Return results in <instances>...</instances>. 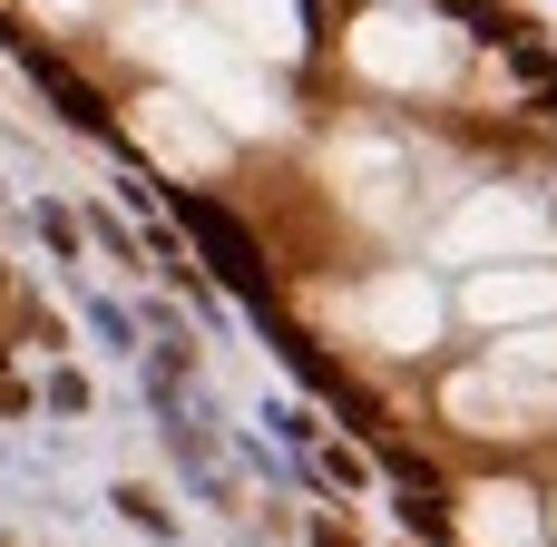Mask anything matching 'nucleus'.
I'll list each match as a JSON object with an SVG mask.
<instances>
[{"instance_id": "obj_1", "label": "nucleus", "mask_w": 557, "mask_h": 547, "mask_svg": "<svg viewBox=\"0 0 557 547\" xmlns=\"http://www.w3.org/2000/svg\"><path fill=\"white\" fill-rule=\"evenodd\" d=\"M450 421L480 431V440H539L557 421V382L499 352V372H460V382H450Z\"/></svg>"}, {"instance_id": "obj_2", "label": "nucleus", "mask_w": 557, "mask_h": 547, "mask_svg": "<svg viewBox=\"0 0 557 547\" xmlns=\"http://www.w3.org/2000/svg\"><path fill=\"white\" fill-rule=\"evenodd\" d=\"M352 69H362V78H392V88H441V78H450V39L382 10V20L352 29Z\"/></svg>"}, {"instance_id": "obj_3", "label": "nucleus", "mask_w": 557, "mask_h": 547, "mask_svg": "<svg viewBox=\"0 0 557 547\" xmlns=\"http://www.w3.org/2000/svg\"><path fill=\"white\" fill-rule=\"evenodd\" d=\"M548 235V206L529 196V186H480L460 215H450V254H509V245H539Z\"/></svg>"}, {"instance_id": "obj_4", "label": "nucleus", "mask_w": 557, "mask_h": 547, "mask_svg": "<svg viewBox=\"0 0 557 547\" xmlns=\"http://www.w3.org/2000/svg\"><path fill=\"white\" fill-rule=\"evenodd\" d=\"M362 333H372L382 352H431V333H441V294H431L421 274H382V284L362 294Z\"/></svg>"}, {"instance_id": "obj_5", "label": "nucleus", "mask_w": 557, "mask_h": 547, "mask_svg": "<svg viewBox=\"0 0 557 547\" xmlns=\"http://www.w3.org/2000/svg\"><path fill=\"white\" fill-rule=\"evenodd\" d=\"M137 137H147L176 176H215V166H225V137H215V127H196V108H186L176 88H157V98L137 108Z\"/></svg>"}, {"instance_id": "obj_6", "label": "nucleus", "mask_w": 557, "mask_h": 547, "mask_svg": "<svg viewBox=\"0 0 557 547\" xmlns=\"http://www.w3.org/2000/svg\"><path fill=\"white\" fill-rule=\"evenodd\" d=\"M333 176L352 186L362 215H392V206L411 196V157H401L392 137H333Z\"/></svg>"}, {"instance_id": "obj_7", "label": "nucleus", "mask_w": 557, "mask_h": 547, "mask_svg": "<svg viewBox=\"0 0 557 547\" xmlns=\"http://www.w3.org/2000/svg\"><path fill=\"white\" fill-rule=\"evenodd\" d=\"M470 313L480 323H539V313H557V274L548 264H499L470 284Z\"/></svg>"}, {"instance_id": "obj_8", "label": "nucleus", "mask_w": 557, "mask_h": 547, "mask_svg": "<svg viewBox=\"0 0 557 547\" xmlns=\"http://www.w3.org/2000/svg\"><path fill=\"white\" fill-rule=\"evenodd\" d=\"M470 547H539V519H529V489H509V480H490V489H470Z\"/></svg>"}, {"instance_id": "obj_9", "label": "nucleus", "mask_w": 557, "mask_h": 547, "mask_svg": "<svg viewBox=\"0 0 557 547\" xmlns=\"http://www.w3.org/2000/svg\"><path fill=\"white\" fill-rule=\"evenodd\" d=\"M215 20H235V29H245V49H274V59H294V49H304L294 0H215Z\"/></svg>"}, {"instance_id": "obj_10", "label": "nucleus", "mask_w": 557, "mask_h": 547, "mask_svg": "<svg viewBox=\"0 0 557 547\" xmlns=\"http://www.w3.org/2000/svg\"><path fill=\"white\" fill-rule=\"evenodd\" d=\"M509 362H529V372H557V333H519V343H509Z\"/></svg>"}]
</instances>
